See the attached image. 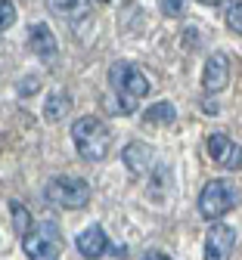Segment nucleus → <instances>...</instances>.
Instances as JSON below:
<instances>
[{
  "label": "nucleus",
  "mask_w": 242,
  "mask_h": 260,
  "mask_svg": "<svg viewBox=\"0 0 242 260\" xmlns=\"http://www.w3.org/2000/svg\"><path fill=\"white\" fill-rule=\"evenodd\" d=\"M10 211H13V226H16V233L25 236V233L31 230V214H28V208H25L22 202H10Z\"/></svg>",
  "instance_id": "4468645a"
},
{
  "label": "nucleus",
  "mask_w": 242,
  "mask_h": 260,
  "mask_svg": "<svg viewBox=\"0 0 242 260\" xmlns=\"http://www.w3.org/2000/svg\"><path fill=\"white\" fill-rule=\"evenodd\" d=\"M34 87H38V81H34V78H28V81H22V93H31Z\"/></svg>",
  "instance_id": "a211bd4d"
},
{
  "label": "nucleus",
  "mask_w": 242,
  "mask_h": 260,
  "mask_svg": "<svg viewBox=\"0 0 242 260\" xmlns=\"http://www.w3.org/2000/svg\"><path fill=\"white\" fill-rule=\"evenodd\" d=\"M183 10H186L183 4H162V13L165 16H183Z\"/></svg>",
  "instance_id": "f3484780"
},
{
  "label": "nucleus",
  "mask_w": 242,
  "mask_h": 260,
  "mask_svg": "<svg viewBox=\"0 0 242 260\" xmlns=\"http://www.w3.org/2000/svg\"><path fill=\"white\" fill-rule=\"evenodd\" d=\"M72 143L84 161H102L112 149V130L99 118H78L72 124Z\"/></svg>",
  "instance_id": "f03ea898"
},
{
  "label": "nucleus",
  "mask_w": 242,
  "mask_h": 260,
  "mask_svg": "<svg viewBox=\"0 0 242 260\" xmlns=\"http://www.w3.org/2000/svg\"><path fill=\"white\" fill-rule=\"evenodd\" d=\"M109 84L115 90V100L109 103V109L115 115L137 112L140 100L149 93V81H146L143 69H140V65H133V62H115L112 72H109Z\"/></svg>",
  "instance_id": "f257e3e1"
},
{
  "label": "nucleus",
  "mask_w": 242,
  "mask_h": 260,
  "mask_svg": "<svg viewBox=\"0 0 242 260\" xmlns=\"http://www.w3.org/2000/svg\"><path fill=\"white\" fill-rule=\"evenodd\" d=\"M68 112H72V100H68V93L53 90V93L47 96V103H44V118H47V121H65Z\"/></svg>",
  "instance_id": "f8f14e48"
},
{
  "label": "nucleus",
  "mask_w": 242,
  "mask_h": 260,
  "mask_svg": "<svg viewBox=\"0 0 242 260\" xmlns=\"http://www.w3.org/2000/svg\"><path fill=\"white\" fill-rule=\"evenodd\" d=\"M16 22V7L10 4V0H0V31L10 28Z\"/></svg>",
  "instance_id": "dca6fc26"
},
{
  "label": "nucleus",
  "mask_w": 242,
  "mask_h": 260,
  "mask_svg": "<svg viewBox=\"0 0 242 260\" xmlns=\"http://www.w3.org/2000/svg\"><path fill=\"white\" fill-rule=\"evenodd\" d=\"M208 155L224 168H239V146L227 134H211L208 137Z\"/></svg>",
  "instance_id": "9b49d317"
},
{
  "label": "nucleus",
  "mask_w": 242,
  "mask_h": 260,
  "mask_svg": "<svg viewBox=\"0 0 242 260\" xmlns=\"http://www.w3.org/2000/svg\"><path fill=\"white\" fill-rule=\"evenodd\" d=\"M143 260H171V257H168V254H158V251H149Z\"/></svg>",
  "instance_id": "6ab92c4d"
},
{
  "label": "nucleus",
  "mask_w": 242,
  "mask_h": 260,
  "mask_svg": "<svg viewBox=\"0 0 242 260\" xmlns=\"http://www.w3.org/2000/svg\"><path fill=\"white\" fill-rule=\"evenodd\" d=\"M75 248H78V254L84 260H99V257L109 254V239H106V233H102V226L93 223V226H87L84 233H78Z\"/></svg>",
  "instance_id": "0eeeda50"
},
{
  "label": "nucleus",
  "mask_w": 242,
  "mask_h": 260,
  "mask_svg": "<svg viewBox=\"0 0 242 260\" xmlns=\"http://www.w3.org/2000/svg\"><path fill=\"white\" fill-rule=\"evenodd\" d=\"M174 118H177V109L171 106V103H155V106H149L143 112V121L146 124H171Z\"/></svg>",
  "instance_id": "ddd939ff"
},
{
  "label": "nucleus",
  "mask_w": 242,
  "mask_h": 260,
  "mask_svg": "<svg viewBox=\"0 0 242 260\" xmlns=\"http://www.w3.org/2000/svg\"><path fill=\"white\" fill-rule=\"evenodd\" d=\"M239 202V192L233 186V180H211L205 183L202 195H199V211L205 220H221L224 214H230Z\"/></svg>",
  "instance_id": "20e7f679"
},
{
  "label": "nucleus",
  "mask_w": 242,
  "mask_h": 260,
  "mask_svg": "<svg viewBox=\"0 0 242 260\" xmlns=\"http://www.w3.org/2000/svg\"><path fill=\"white\" fill-rule=\"evenodd\" d=\"M236 245V233L227 223H214L205 236V260H230Z\"/></svg>",
  "instance_id": "423d86ee"
},
{
  "label": "nucleus",
  "mask_w": 242,
  "mask_h": 260,
  "mask_svg": "<svg viewBox=\"0 0 242 260\" xmlns=\"http://www.w3.org/2000/svg\"><path fill=\"white\" fill-rule=\"evenodd\" d=\"M47 199L56 208L78 211L90 202V183L81 180V177H56V180L47 183Z\"/></svg>",
  "instance_id": "39448f33"
},
{
  "label": "nucleus",
  "mask_w": 242,
  "mask_h": 260,
  "mask_svg": "<svg viewBox=\"0 0 242 260\" xmlns=\"http://www.w3.org/2000/svg\"><path fill=\"white\" fill-rule=\"evenodd\" d=\"M227 28L242 31V7L239 4H227Z\"/></svg>",
  "instance_id": "2eb2a0df"
},
{
  "label": "nucleus",
  "mask_w": 242,
  "mask_h": 260,
  "mask_svg": "<svg viewBox=\"0 0 242 260\" xmlns=\"http://www.w3.org/2000/svg\"><path fill=\"white\" fill-rule=\"evenodd\" d=\"M28 47L34 56H41V59H53L59 53V44L53 38V31L47 22H38V25H31L28 28Z\"/></svg>",
  "instance_id": "1a4fd4ad"
},
{
  "label": "nucleus",
  "mask_w": 242,
  "mask_h": 260,
  "mask_svg": "<svg viewBox=\"0 0 242 260\" xmlns=\"http://www.w3.org/2000/svg\"><path fill=\"white\" fill-rule=\"evenodd\" d=\"M230 84V59L224 53H214L205 59V72H202V87L208 93H221Z\"/></svg>",
  "instance_id": "6e6552de"
},
{
  "label": "nucleus",
  "mask_w": 242,
  "mask_h": 260,
  "mask_svg": "<svg viewBox=\"0 0 242 260\" xmlns=\"http://www.w3.org/2000/svg\"><path fill=\"white\" fill-rule=\"evenodd\" d=\"M124 168L130 171V174H149L152 171V165H155V155H152V146H146V143H130V146H124Z\"/></svg>",
  "instance_id": "9d476101"
},
{
  "label": "nucleus",
  "mask_w": 242,
  "mask_h": 260,
  "mask_svg": "<svg viewBox=\"0 0 242 260\" xmlns=\"http://www.w3.org/2000/svg\"><path fill=\"white\" fill-rule=\"evenodd\" d=\"M22 248L28 260H59L62 254V233L53 220H34L31 230L22 236Z\"/></svg>",
  "instance_id": "7ed1b4c3"
}]
</instances>
